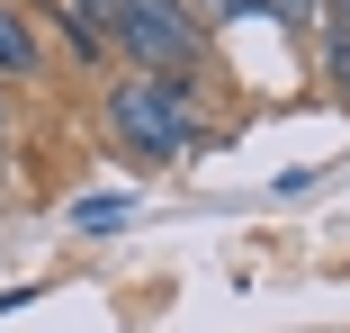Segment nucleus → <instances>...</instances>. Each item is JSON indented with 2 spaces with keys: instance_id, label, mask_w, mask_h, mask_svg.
<instances>
[{
  "instance_id": "obj_1",
  "label": "nucleus",
  "mask_w": 350,
  "mask_h": 333,
  "mask_svg": "<svg viewBox=\"0 0 350 333\" xmlns=\"http://www.w3.org/2000/svg\"><path fill=\"white\" fill-rule=\"evenodd\" d=\"M99 117H108V145L135 171H162V162H180L206 136V108L189 90V73H117L99 90Z\"/></svg>"
},
{
  "instance_id": "obj_2",
  "label": "nucleus",
  "mask_w": 350,
  "mask_h": 333,
  "mask_svg": "<svg viewBox=\"0 0 350 333\" xmlns=\"http://www.w3.org/2000/svg\"><path fill=\"white\" fill-rule=\"evenodd\" d=\"M108 45L135 73H198L216 36H206L180 0H108Z\"/></svg>"
},
{
  "instance_id": "obj_3",
  "label": "nucleus",
  "mask_w": 350,
  "mask_h": 333,
  "mask_svg": "<svg viewBox=\"0 0 350 333\" xmlns=\"http://www.w3.org/2000/svg\"><path fill=\"white\" fill-rule=\"evenodd\" d=\"M45 73V36L18 0H0V82H36Z\"/></svg>"
},
{
  "instance_id": "obj_4",
  "label": "nucleus",
  "mask_w": 350,
  "mask_h": 333,
  "mask_svg": "<svg viewBox=\"0 0 350 333\" xmlns=\"http://www.w3.org/2000/svg\"><path fill=\"white\" fill-rule=\"evenodd\" d=\"M117 225H135V189H108V198L72 208V234H117Z\"/></svg>"
},
{
  "instance_id": "obj_5",
  "label": "nucleus",
  "mask_w": 350,
  "mask_h": 333,
  "mask_svg": "<svg viewBox=\"0 0 350 333\" xmlns=\"http://www.w3.org/2000/svg\"><path fill=\"white\" fill-rule=\"evenodd\" d=\"M252 18H278L288 36H314L323 27V0H252Z\"/></svg>"
},
{
  "instance_id": "obj_6",
  "label": "nucleus",
  "mask_w": 350,
  "mask_h": 333,
  "mask_svg": "<svg viewBox=\"0 0 350 333\" xmlns=\"http://www.w3.org/2000/svg\"><path fill=\"white\" fill-rule=\"evenodd\" d=\"M180 10L206 27V36H216V27H234V18H252V0H180Z\"/></svg>"
},
{
  "instance_id": "obj_7",
  "label": "nucleus",
  "mask_w": 350,
  "mask_h": 333,
  "mask_svg": "<svg viewBox=\"0 0 350 333\" xmlns=\"http://www.w3.org/2000/svg\"><path fill=\"white\" fill-rule=\"evenodd\" d=\"M0 136H10V99H0Z\"/></svg>"
}]
</instances>
